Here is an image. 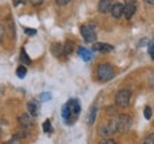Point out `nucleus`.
I'll list each match as a JSON object with an SVG mask.
<instances>
[{"instance_id": "1", "label": "nucleus", "mask_w": 154, "mask_h": 144, "mask_svg": "<svg viewBox=\"0 0 154 144\" xmlns=\"http://www.w3.org/2000/svg\"><path fill=\"white\" fill-rule=\"evenodd\" d=\"M114 68L110 64H100L97 66V78L101 82H108L114 77Z\"/></svg>"}, {"instance_id": "2", "label": "nucleus", "mask_w": 154, "mask_h": 144, "mask_svg": "<svg viewBox=\"0 0 154 144\" xmlns=\"http://www.w3.org/2000/svg\"><path fill=\"white\" fill-rule=\"evenodd\" d=\"M131 97H132V92L128 89H122V90L117 91L115 94L116 105L120 108H127L129 105Z\"/></svg>"}, {"instance_id": "3", "label": "nucleus", "mask_w": 154, "mask_h": 144, "mask_svg": "<svg viewBox=\"0 0 154 144\" xmlns=\"http://www.w3.org/2000/svg\"><path fill=\"white\" fill-rule=\"evenodd\" d=\"M116 123V130L125 132L127 130H129V128L132 126V118L128 115H121L115 119Z\"/></svg>"}, {"instance_id": "4", "label": "nucleus", "mask_w": 154, "mask_h": 144, "mask_svg": "<svg viewBox=\"0 0 154 144\" xmlns=\"http://www.w3.org/2000/svg\"><path fill=\"white\" fill-rule=\"evenodd\" d=\"M65 105H66V108H68L69 112H70V115H71V119H72V122H75L77 118V116H78L79 112H81V104H79L78 99H76V98H71V99H69V100L65 103Z\"/></svg>"}, {"instance_id": "5", "label": "nucleus", "mask_w": 154, "mask_h": 144, "mask_svg": "<svg viewBox=\"0 0 154 144\" xmlns=\"http://www.w3.org/2000/svg\"><path fill=\"white\" fill-rule=\"evenodd\" d=\"M81 34H82L83 39H84L87 43H93V41L96 40V38H97L96 32H95L94 27L90 26V25H83V26L81 27Z\"/></svg>"}, {"instance_id": "6", "label": "nucleus", "mask_w": 154, "mask_h": 144, "mask_svg": "<svg viewBox=\"0 0 154 144\" xmlns=\"http://www.w3.org/2000/svg\"><path fill=\"white\" fill-rule=\"evenodd\" d=\"M116 123H115V119H112L108 122V124H104V125H101L98 128V134L103 137L106 136H110L112 134L116 132Z\"/></svg>"}, {"instance_id": "7", "label": "nucleus", "mask_w": 154, "mask_h": 144, "mask_svg": "<svg viewBox=\"0 0 154 144\" xmlns=\"http://www.w3.org/2000/svg\"><path fill=\"white\" fill-rule=\"evenodd\" d=\"M135 11H136V2L134 0H128L125 5H123V16L126 19L132 18L134 16Z\"/></svg>"}, {"instance_id": "8", "label": "nucleus", "mask_w": 154, "mask_h": 144, "mask_svg": "<svg viewBox=\"0 0 154 144\" xmlns=\"http://www.w3.org/2000/svg\"><path fill=\"white\" fill-rule=\"evenodd\" d=\"M18 123L20 126H23L25 129H30L35 124V119L30 113H23L18 117Z\"/></svg>"}, {"instance_id": "9", "label": "nucleus", "mask_w": 154, "mask_h": 144, "mask_svg": "<svg viewBox=\"0 0 154 144\" xmlns=\"http://www.w3.org/2000/svg\"><path fill=\"white\" fill-rule=\"evenodd\" d=\"M93 50L101 52V53H109L114 50V46L110 44H107V43H95L93 45Z\"/></svg>"}, {"instance_id": "10", "label": "nucleus", "mask_w": 154, "mask_h": 144, "mask_svg": "<svg viewBox=\"0 0 154 144\" xmlns=\"http://www.w3.org/2000/svg\"><path fill=\"white\" fill-rule=\"evenodd\" d=\"M112 16L114 18L119 19L121 18V16H123V5L121 2H115L113 6H112Z\"/></svg>"}, {"instance_id": "11", "label": "nucleus", "mask_w": 154, "mask_h": 144, "mask_svg": "<svg viewBox=\"0 0 154 144\" xmlns=\"http://www.w3.org/2000/svg\"><path fill=\"white\" fill-rule=\"evenodd\" d=\"M112 1L110 0H100L98 2V11L101 13H107L112 10Z\"/></svg>"}, {"instance_id": "12", "label": "nucleus", "mask_w": 154, "mask_h": 144, "mask_svg": "<svg viewBox=\"0 0 154 144\" xmlns=\"http://www.w3.org/2000/svg\"><path fill=\"white\" fill-rule=\"evenodd\" d=\"M77 52H78V56H79L84 62H89V60L91 59V57H93L91 51L87 50V49H85V47H83V46H79Z\"/></svg>"}, {"instance_id": "13", "label": "nucleus", "mask_w": 154, "mask_h": 144, "mask_svg": "<svg viewBox=\"0 0 154 144\" xmlns=\"http://www.w3.org/2000/svg\"><path fill=\"white\" fill-rule=\"evenodd\" d=\"M27 109H29V113H30L32 117H36V116L38 115L39 106L36 100H30V102L27 103Z\"/></svg>"}, {"instance_id": "14", "label": "nucleus", "mask_w": 154, "mask_h": 144, "mask_svg": "<svg viewBox=\"0 0 154 144\" xmlns=\"http://www.w3.org/2000/svg\"><path fill=\"white\" fill-rule=\"evenodd\" d=\"M51 53L54 54L55 57H62L64 56V52H63V45L59 44V43H55L51 45Z\"/></svg>"}, {"instance_id": "15", "label": "nucleus", "mask_w": 154, "mask_h": 144, "mask_svg": "<svg viewBox=\"0 0 154 144\" xmlns=\"http://www.w3.org/2000/svg\"><path fill=\"white\" fill-rule=\"evenodd\" d=\"M62 117H63V121L65 122V124H72L74 123L72 119H71V115H70V112H69L65 104L62 106Z\"/></svg>"}, {"instance_id": "16", "label": "nucleus", "mask_w": 154, "mask_h": 144, "mask_svg": "<svg viewBox=\"0 0 154 144\" xmlns=\"http://www.w3.org/2000/svg\"><path fill=\"white\" fill-rule=\"evenodd\" d=\"M96 116H97V106L96 105H93L91 109L89 110V113H88V124L89 125H93L95 123Z\"/></svg>"}, {"instance_id": "17", "label": "nucleus", "mask_w": 154, "mask_h": 144, "mask_svg": "<svg viewBox=\"0 0 154 144\" xmlns=\"http://www.w3.org/2000/svg\"><path fill=\"white\" fill-rule=\"evenodd\" d=\"M13 137H16V138H18V140L27 138V137H29V131H27V129H25V128H23V126H19V128L17 129V131L14 132Z\"/></svg>"}, {"instance_id": "18", "label": "nucleus", "mask_w": 154, "mask_h": 144, "mask_svg": "<svg viewBox=\"0 0 154 144\" xmlns=\"http://www.w3.org/2000/svg\"><path fill=\"white\" fill-rule=\"evenodd\" d=\"M72 51H74V43L70 41V40L65 41V44L63 45V52H64V56L70 54Z\"/></svg>"}, {"instance_id": "19", "label": "nucleus", "mask_w": 154, "mask_h": 144, "mask_svg": "<svg viewBox=\"0 0 154 144\" xmlns=\"http://www.w3.org/2000/svg\"><path fill=\"white\" fill-rule=\"evenodd\" d=\"M20 60H21V63L25 64V65H30V64H31V59H30L29 54L26 53L25 49H21V50H20Z\"/></svg>"}, {"instance_id": "20", "label": "nucleus", "mask_w": 154, "mask_h": 144, "mask_svg": "<svg viewBox=\"0 0 154 144\" xmlns=\"http://www.w3.org/2000/svg\"><path fill=\"white\" fill-rule=\"evenodd\" d=\"M52 98V94L50 93V92H42L40 94H39V100L40 102H49L50 99Z\"/></svg>"}, {"instance_id": "21", "label": "nucleus", "mask_w": 154, "mask_h": 144, "mask_svg": "<svg viewBox=\"0 0 154 144\" xmlns=\"http://www.w3.org/2000/svg\"><path fill=\"white\" fill-rule=\"evenodd\" d=\"M43 131L45 134H50L52 132V126H51V122L49 119H46L44 123H43Z\"/></svg>"}, {"instance_id": "22", "label": "nucleus", "mask_w": 154, "mask_h": 144, "mask_svg": "<svg viewBox=\"0 0 154 144\" xmlns=\"http://www.w3.org/2000/svg\"><path fill=\"white\" fill-rule=\"evenodd\" d=\"M26 73H27V70H26V68L23 66V65L17 69V76H18V78H20V79H23V78L26 76Z\"/></svg>"}, {"instance_id": "23", "label": "nucleus", "mask_w": 154, "mask_h": 144, "mask_svg": "<svg viewBox=\"0 0 154 144\" xmlns=\"http://www.w3.org/2000/svg\"><path fill=\"white\" fill-rule=\"evenodd\" d=\"M152 115H153L152 108H151V106H146L145 110H143V116H145V118H146V119H151V118H152Z\"/></svg>"}, {"instance_id": "24", "label": "nucleus", "mask_w": 154, "mask_h": 144, "mask_svg": "<svg viewBox=\"0 0 154 144\" xmlns=\"http://www.w3.org/2000/svg\"><path fill=\"white\" fill-rule=\"evenodd\" d=\"M143 144H154V134L147 135L143 140Z\"/></svg>"}, {"instance_id": "25", "label": "nucleus", "mask_w": 154, "mask_h": 144, "mask_svg": "<svg viewBox=\"0 0 154 144\" xmlns=\"http://www.w3.org/2000/svg\"><path fill=\"white\" fill-rule=\"evenodd\" d=\"M24 31H25V34H27V36H36L37 34V30L36 28H29V27H26V28H24Z\"/></svg>"}, {"instance_id": "26", "label": "nucleus", "mask_w": 154, "mask_h": 144, "mask_svg": "<svg viewBox=\"0 0 154 144\" xmlns=\"http://www.w3.org/2000/svg\"><path fill=\"white\" fill-rule=\"evenodd\" d=\"M98 144H116V142L114 140H112V138H104V140L100 141Z\"/></svg>"}, {"instance_id": "27", "label": "nucleus", "mask_w": 154, "mask_h": 144, "mask_svg": "<svg viewBox=\"0 0 154 144\" xmlns=\"http://www.w3.org/2000/svg\"><path fill=\"white\" fill-rule=\"evenodd\" d=\"M2 144H20V140L16 138V137H12L10 141H7V142H5Z\"/></svg>"}, {"instance_id": "28", "label": "nucleus", "mask_w": 154, "mask_h": 144, "mask_svg": "<svg viewBox=\"0 0 154 144\" xmlns=\"http://www.w3.org/2000/svg\"><path fill=\"white\" fill-rule=\"evenodd\" d=\"M148 52H149V54L154 53V38L149 41V44H148Z\"/></svg>"}, {"instance_id": "29", "label": "nucleus", "mask_w": 154, "mask_h": 144, "mask_svg": "<svg viewBox=\"0 0 154 144\" xmlns=\"http://www.w3.org/2000/svg\"><path fill=\"white\" fill-rule=\"evenodd\" d=\"M70 1H71V0H56V4H57L58 6H65V5H68Z\"/></svg>"}, {"instance_id": "30", "label": "nucleus", "mask_w": 154, "mask_h": 144, "mask_svg": "<svg viewBox=\"0 0 154 144\" xmlns=\"http://www.w3.org/2000/svg\"><path fill=\"white\" fill-rule=\"evenodd\" d=\"M26 2V0H13V4H14V6H18L20 4H25Z\"/></svg>"}, {"instance_id": "31", "label": "nucleus", "mask_w": 154, "mask_h": 144, "mask_svg": "<svg viewBox=\"0 0 154 144\" xmlns=\"http://www.w3.org/2000/svg\"><path fill=\"white\" fill-rule=\"evenodd\" d=\"M32 5H40L42 2H43V0H29Z\"/></svg>"}, {"instance_id": "32", "label": "nucleus", "mask_w": 154, "mask_h": 144, "mask_svg": "<svg viewBox=\"0 0 154 144\" xmlns=\"http://www.w3.org/2000/svg\"><path fill=\"white\" fill-rule=\"evenodd\" d=\"M149 84H151V86L154 89V73L151 76V79H149Z\"/></svg>"}, {"instance_id": "33", "label": "nucleus", "mask_w": 154, "mask_h": 144, "mask_svg": "<svg viewBox=\"0 0 154 144\" xmlns=\"http://www.w3.org/2000/svg\"><path fill=\"white\" fill-rule=\"evenodd\" d=\"M2 37H4V28H2V26H0V43L2 40Z\"/></svg>"}, {"instance_id": "34", "label": "nucleus", "mask_w": 154, "mask_h": 144, "mask_svg": "<svg viewBox=\"0 0 154 144\" xmlns=\"http://www.w3.org/2000/svg\"><path fill=\"white\" fill-rule=\"evenodd\" d=\"M147 4H151V5H154V0H145Z\"/></svg>"}, {"instance_id": "35", "label": "nucleus", "mask_w": 154, "mask_h": 144, "mask_svg": "<svg viewBox=\"0 0 154 144\" xmlns=\"http://www.w3.org/2000/svg\"><path fill=\"white\" fill-rule=\"evenodd\" d=\"M2 91H4V88H2V86H1V85H0V93H1V92H2Z\"/></svg>"}, {"instance_id": "36", "label": "nucleus", "mask_w": 154, "mask_h": 144, "mask_svg": "<svg viewBox=\"0 0 154 144\" xmlns=\"http://www.w3.org/2000/svg\"><path fill=\"white\" fill-rule=\"evenodd\" d=\"M1 132H2V128L0 126V136H1Z\"/></svg>"}, {"instance_id": "37", "label": "nucleus", "mask_w": 154, "mask_h": 144, "mask_svg": "<svg viewBox=\"0 0 154 144\" xmlns=\"http://www.w3.org/2000/svg\"><path fill=\"white\" fill-rule=\"evenodd\" d=\"M151 57H152V58H153V59H154V53H152V54H151Z\"/></svg>"}]
</instances>
